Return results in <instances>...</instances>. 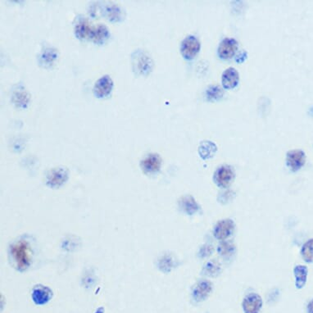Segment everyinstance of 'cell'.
<instances>
[{"label":"cell","mask_w":313,"mask_h":313,"mask_svg":"<svg viewBox=\"0 0 313 313\" xmlns=\"http://www.w3.org/2000/svg\"><path fill=\"white\" fill-rule=\"evenodd\" d=\"M213 291V285L210 281H202L197 284L193 291V298L197 302L204 301Z\"/></svg>","instance_id":"obj_16"},{"label":"cell","mask_w":313,"mask_h":313,"mask_svg":"<svg viewBox=\"0 0 313 313\" xmlns=\"http://www.w3.org/2000/svg\"><path fill=\"white\" fill-rule=\"evenodd\" d=\"M246 57H247V53L245 51H243L242 53H240L236 57V62H243L246 59Z\"/></svg>","instance_id":"obj_29"},{"label":"cell","mask_w":313,"mask_h":313,"mask_svg":"<svg viewBox=\"0 0 313 313\" xmlns=\"http://www.w3.org/2000/svg\"><path fill=\"white\" fill-rule=\"evenodd\" d=\"M235 224L230 219L222 220L216 225L214 236L217 240H224L233 233Z\"/></svg>","instance_id":"obj_14"},{"label":"cell","mask_w":313,"mask_h":313,"mask_svg":"<svg viewBox=\"0 0 313 313\" xmlns=\"http://www.w3.org/2000/svg\"><path fill=\"white\" fill-rule=\"evenodd\" d=\"M180 207L185 213H187L188 215L195 214L199 208L195 199L191 195H186L181 198L180 200Z\"/></svg>","instance_id":"obj_20"},{"label":"cell","mask_w":313,"mask_h":313,"mask_svg":"<svg viewBox=\"0 0 313 313\" xmlns=\"http://www.w3.org/2000/svg\"><path fill=\"white\" fill-rule=\"evenodd\" d=\"M238 48V43L235 39L226 38L218 47V55L222 59H230L233 57Z\"/></svg>","instance_id":"obj_12"},{"label":"cell","mask_w":313,"mask_h":313,"mask_svg":"<svg viewBox=\"0 0 313 313\" xmlns=\"http://www.w3.org/2000/svg\"><path fill=\"white\" fill-rule=\"evenodd\" d=\"M110 32L108 27L103 24H98L96 26H92L89 39L97 44H103L108 40Z\"/></svg>","instance_id":"obj_17"},{"label":"cell","mask_w":313,"mask_h":313,"mask_svg":"<svg viewBox=\"0 0 313 313\" xmlns=\"http://www.w3.org/2000/svg\"><path fill=\"white\" fill-rule=\"evenodd\" d=\"M113 88V81L108 75L102 76L94 84V94L97 98H103L108 96Z\"/></svg>","instance_id":"obj_7"},{"label":"cell","mask_w":313,"mask_h":313,"mask_svg":"<svg viewBox=\"0 0 313 313\" xmlns=\"http://www.w3.org/2000/svg\"><path fill=\"white\" fill-rule=\"evenodd\" d=\"M308 313H313V300L308 305Z\"/></svg>","instance_id":"obj_30"},{"label":"cell","mask_w":313,"mask_h":313,"mask_svg":"<svg viewBox=\"0 0 313 313\" xmlns=\"http://www.w3.org/2000/svg\"><path fill=\"white\" fill-rule=\"evenodd\" d=\"M104 313V309L103 308H99V309L95 312V313Z\"/></svg>","instance_id":"obj_31"},{"label":"cell","mask_w":313,"mask_h":313,"mask_svg":"<svg viewBox=\"0 0 313 313\" xmlns=\"http://www.w3.org/2000/svg\"><path fill=\"white\" fill-rule=\"evenodd\" d=\"M68 180V171L64 167L51 169L46 176V184L48 187L56 189L62 186Z\"/></svg>","instance_id":"obj_4"},{"label":"cell","mask_w":313,"mask_h":313,"mask_svg":"<svg viewBox=\"0 0 313 313\" xmlns=\"http://www.w3.org/2000/svg\"><path fill=\"white\" fill-rule=\"evenodd\" d=\"M301 254L307 263H313V239L304 244Z\"/></svg>","instance_id":"obj_24"},{"label":"cell","mask_w":313,"mask_h":313,"mask_svg":"<svg viewBox=\"0 0 313 313\" xmlns=\"http://www.w3.org/2000/svg\"><path fill=\"white\" fill-rule=\"evenodd\" d=\"M206 94H207L208 100L216 101L222 98L223 94H224V91L219 86L213 85V86H210L208 88V90L206 92Z\"/></svg>","instance_id":"obj_25"},{"label":"cell","mask_w":313,"mask_h":313,"mask_svg":"<svg viewBox=\"0 0 313 313\" xmlns=\"http://www.w3.org/2000/svg\"><path fill=\"white\" fill-rule=\"evenodd\" d=\"M221 272V267L219 263L216 261H210L208 263H206V265L204 268V273L209 277H216L217 275H219Z\"/></svg>","instance_id":"obj_23"},{"label":"cell","mask_w":313,"mask_h":313,"mask_svg":"<svg viewBox=\"0 0 313 313\" xmlns=\"http://www.w3.org/2000/svg\"><path fill=\"white\" fill-rule=\"evenodd\" d=\"M140 166L145 173H156L160 170L162 158L157 153H150L141 161Z\"/></svg>","instance_id":"obj_9"},{"label":"cell","mask_w":313,"mask_h":313,"mask_svg":"<svg viewBox=\"0 0 313 313\" xmlns=\"http://www.w3.org/2000/svg\"><path fill=\"white\" fill-rule=\"evenodd\" d=\"M217 152V146L213 142L204 141L199 145V153L204 159H209L213 158Z\"/></svg>","instance_id":"obj_21"},{"label":"cell","mask_w":313,"mask_h":313,"mask_svg":"<svg viewBox=\"0 0 313 313\" xmlns=\"http://www.w3.org/2000/svg\"><path fill=\"white\" fill-rule=\"evenodd\" d=\"M239 80H240L239 72L233 67L227 69L222 74V82L225 89H233L237 86Z\"/></svg>","instance_id":"obj_18"},{"label":"cell","mask_w":313,"mask_h":313,"mask_svg":"<svg viewBox=\"0 0 313 313\" xmlns=\"http://www.w3.org/2000/svg\"><path fill=\"white\" fill-rule=\"evenodd\" d=\"M10 254L14 265L20 272H25L30 268L32 260V249L27 240H19L10 248Z\"/></svg>","instance_id":"obj_1"},{"label":"cell","mask_w":313,"mask_h":313,"mask_svg":"<svg viewBox=\"0 0 313 313\" xmlns=\"http://www.w3.org/2000/svg\"><path fill=\"white\" fill-rule=\"evenodd\" d=\"M92 26L89 25L88 19L85 16H79L75 25V34L78 39H89V34L91 31Z\"/></svg>","instance_id":"obj_19"},{"label":"cell","mask_w":313,"mask_h":313,"mask_svg":"<svg viewBox=\"0 0 313 313\" xmlns=\"http://www.w3.org/2000/svg\"><path fill=\"white\" fill-rule=\"evenodd\" d=\"M53 297V292L48 287L37 286L33 289V302L36 305H44L50 301Z\"/></svg>","instance_id":"obj_15"},{"label":"cell","mask_w":313,"mask_h":313,"mask_svg":"<svg viewBox=\"0 0 313 313\" xmlns=\"http://www.w3.org/2000/svg\"><path fill=\"white\" fill-rule=\"evenodd\" d=\"M131 64L135 76H147L153 68V60L145 51L137 49L131 53Z\"/></svg>","instance_id":"obj_2"},{"label":"cell","mask_w":313,"mask_h":313,"mask_svg":"<svg viewBox=\"0 0 313 313\" xmlns=\"http://www.w3.org/2000/svg\"><path fill=\"white\" fill-rule=\"evenodd\" d=\"M263 306V300L257 294L247 295L243 302V309L245 313H259Z\"/></svg>","instance_id":"obj_13"},{"label":"cell","mask_w":313,"mask_h":313,"mask_svg":"<svg viewBox=\"0 0 313 313\" xmlns=\"http://www.w3.org/2000/svg\"><path fill=\"white\" fill-rule=\"evenodd\" d=\"M235 249H235V246H234L232 243L223 241V242L220 244L218 249H217V251L219 253L220 255H222V256L229 257L231 256L234 254Z\"/></svg>","instance_id":"obj_27"},{"label":"cell","mask_w":313,"mask_h":313,"mask_svg":"<svg viewBox=\"0 0 313 313\" xmlns=\"http://www.w3.org/2000/svg\"><path fill=\"white\" fill-rule=\"evenodd\" d=\"M97 4V8L99 10V12L108 19V21L119 22L125 19L126 11L123 7L116 2L105 1L98 2Z\"/></svg>","instance_id":"obj_3"},{"label":"cell","mask_w":313,"mask_h":313,"mask_svg":"<svg viewBox=\"0 0 313 313\" xmlns=\"http://www.w3.org/2000/svg\"><path fill=\"white\" fill-rule=\"evenodd\" d=\"M200 50V42L194 35H189L181 43V54L185 59L191 60Z\"/></svg>","instance_id":"obj_5"},{"label":"cell","mask_w":313,"mask_h":313,"mask_svg":"<svg viewBox=\"0 0 313 313\" xmlns=\"http://www.w3.org/2000/svg\"><path fill=\"white\" fill-rule=\"evenodd\" d=\"M306 160V155L302 150H292L287 153L286 162L292 172H297L302 168Z\"/></svg>","instance_id":"obj_10"},{"label":"cell","mask_w":313,"mask_h":313,"mask_svg":"<svg viewBox=\"0 0 313 313\" xmlns=\"http://www.w3.org/2000/svg\"><path fill=\"white\" fill-rule=\"evenodd\" d=\"M235 178L233 170L230 166H222L217 170L214 175V180L220 187H228Z\"/></svg>","instance_id":"obj_8"},{"label":"cell","mask_w":313,"mask_h":313,"mask_svg":"<svg viewBox=\"0 0 313 313\" xmlns=\"http://www.w3.org/2000/svg\"><path fill=\"white\" fill-rule=\"evenodd\" d=\"M58 57V52L52 46H43L39 56L38 63L43 68H50Z\"/></svg>","instance_id":"obj_6"},{"label":"cell","mask_w":313,"mask_h":313,"mask_svg":"<svg viewBox=\"0 0 313 313\" xmlns=\"http://www.w3.org/2000/svg\"><path fill=\"white\" fill-rule=\"evenodd\" d=\"M175 266V260L171 255H165L159 260V268L164 272H169Z\"/></svg>","instance_id":"obj_26"},{"label":"cell","mask_w":313,"mask_h":313,"mask_svg":"<svg viewBox=\"0 0 313 313\" xmlns=\"http://www.w3.org/2000/svg\"><path fill=\"white\" fill-rule=\"evenodd\" d=\"M295 286L297 289L304 288L308 278V268L305 266H297L295 268Z\"/></svg>","instance_id":"obj_22"},{"label":"cell","mask_w":313,"mask_h":313,"mask_svg":"<svg viewBox=\"0 0 313 313\" xmlns=\"http://www.w3.org/2000/svg\"><path fill=\"white\" fill-rule=\"evenodd\" d=\"M213 246H211L209 245H206L200 249L199 252V255L202 258H206V257L210 256L211 254H213Z\"/></svg>","instance_id":"obj_28"},{"label":"cell","mask_w":313,"mask_h":313,"mask_svg":"<svg viewBox=\"0 0 313 313\" xmlns=\"http://www.w3.org/2000/svg\"><path fill=\"white\" fill-rule=\"evenodd\" d=\"M30 94L22 85H16L11 94V101L19 108H26L30 103Z\"/></svg>","instance_id":"obj_11"}]
</instances>
